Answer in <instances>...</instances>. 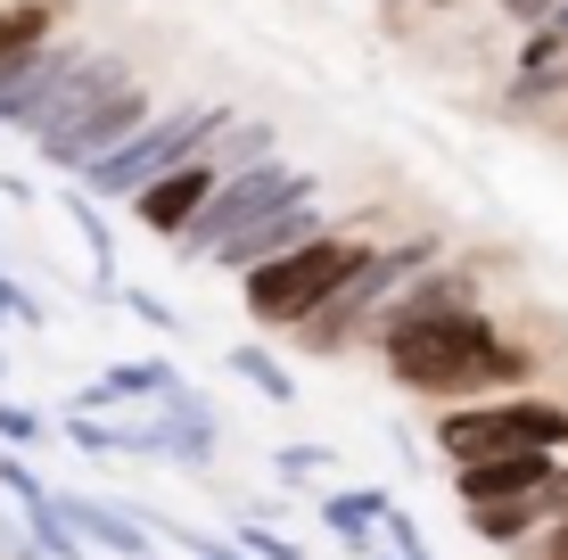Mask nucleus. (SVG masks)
I'll use <instances>...</instances> for the list:
<instances>
[{
	"instance_id": "26",
	"label": "nucleus",
	"mask_w": 568,
	"mask_h": 560,
	"mask_svg": "<svg viewBox=\"0 0 568 560\" xmlns=\"http://www.w3.org/2000/svg\"><path fill=\"white\" fill-rule=\"evenodd\" d=\"M115 305H132V314L149 322V330H182V314H173L165 297H149V288H132V281H115Z\"/></svg>"
},
{
	"instance_id": "14",
	"label": "nucleus",
	"mask_w": 568,
	"mask_h": 560,
	"mask_svg": "<svg viewBox=\"0 0 568 560\" xmlns=\"http://www.w3.org/2000/svg\"><path fill=\"white\" fill-rule=\"evenodd\" d=\"M396 503L387 487H338V495H313V528L322 536H338L355 560H371L379 552V511Z\"/></svg>"
},
{
	"instance_id": "4",
	"label": "nucleus",
	"mask_w": 568,
	"mask_h": 560,
	"mask_svg": "<svg viewBox=\"0 0 568 560\" xmlns=\"http://www.w3.org/2000/svg\"><path fill=\"white\" fill-rule=\"evenodd\" d=\"M240 108H223V100H182V108H156L141 132H132L115 157H100L91 173H74L83 182V198H141L149 182H165V173H182V165H199L206 149H214V132L231 124Z\"/></svg>"
},
{
	"instance_id": "1",
	"label": "nucleus",
	"mask_w": 568,
	"mask_h": 560,
	"mask_svg": "<svg viewBox=\"0 0 568 560\" xmlns=\"http://www.w3.org/2000/svg\"><path fill=\"white\" fill-rule=\"evenodd\" d=\"M404 396H428V404H478V396H519L536 379V355L503 330L495 314H445V322H420V330H387L363 346Z\"/></svg>"
},
{
	"instance_id": "18",
	"label": "nucleus",
	"mask_w": 568,
	"mask_h": 560,
	"mask_svg": "<svg viewBox=\"0 0 568 560\" xmlns=\"http://www.w3.org/2000/svg\"><path fill=\"white\" fill-rule=\"evenodd\" d=\"M223 371H231V379H247V388H256L264 404H281V413L297 404V371H288V363L272 355V346H256V338H240V346H231V355H223Z\"/></svg>"
},
{
	"instance_id": "8",
	"label": "nucleus",
	"mask_w": 568,
	"mask_h": 560,
	"mask_svg": "<svg viewBox=\"0 0 568 560\" xmlns=\"http://www.w3.org/2000/svg\"><path fill=\"white\" fill-rule=\"evenodd\" d=\"M486 305V264H462V256H437L428 273H413L396 288V297L379 305V322H371V338L387 330H420V322H445V314H478ZM363 338V346H371Z\"/></svg>"
},
{
	"instance_id": "25",
	"label": "nucleus",
	"mask_w": 568,
	"mask_h": 560,
	"mask_svg": "<svg viewBox=\"0 0 568 560\" xmlns=\"http://www.w3.org/2000/svg\"><path fill=\"white\" fill-rule=\"evenodd\" d=\"M231 544H240L247 560H297V544H288V536H272V528H256V519H240V528H231Z\"/></svg>"
},
{
	"instance_id": "12",
	"label": "nucleus",
	"mask_w": 568,
	"mask_h": 560,
	"mask_svg": "<svg viewBox=\"0 0 568 560\" xmlns=\"http://www.w3.org/2000/svg\"><path fill=\"white\" fill-rule=\"evenodd\" d=\"M214 182H223V173H214L206 157H199V165H182V173H165V182H149L141 198H132V223H141L149 240H165V247H173L190 223H199V206L214 198Z\"/></svg>"
},
{
	"instance_id": "6",
	"label": "nucleus",
	"mask_w": 568,
	"mask_h": 560,
	"mask_svg": "<svg viewBox=\"0 0 568 560\" xmlns=\"http://www.w3.org/2000/svg\"><path fill=\"white\" fill-rule=\"evenodd\" d=\"M305 190H322L305 165H288V157H264V165H240V173H223L214 182V198L199 206V223L173 240V264H206L223 240H240L247 223H264V215H281V206H297Z\"/></svg>"
},
{
	"instance_id": "27",
	"label": "nucleus",
	"mask_w": 568,
	"mask_h": 560,
	"mask_svg": "<svg viewBox=\"0 0 568 560\" xmlns=\"http://www.w3.org/2000/svg\"><path fill=\"white\" fill-rule=\"evenodd\" d=\"M552 495H560V511H568V454H560V470H552Z\"/></svg>"
},
{
	"instance_id": "15",
	"label": "nucleus",
	"mask_w": 568,
	"mask_h": 560,
	"mask_svg": "<svg viewBox=\"0 0 568 560\" xmlns=\"http://www.w3.org/2000/svg\"><path fill=\"white\" fill-rule=\"evenodd\" d=\"M560 519V495L544 487V495H519V503H478V511H462V528L478 536V544H495V552H519L536 528H552Z\"/></svg>"
},
{
	"instance_id": "24",
	"label": "nucleus",
	"mask_w": 568,
	"mask_h": 560,
	"mask_svg": "<svg viewBox=\"0 0 568 560\" xmlns=\"http://www.w3.org/2000/svg\"><path fill=\"white\" fill-rule=\"evenodd\" d=\"M9 322H17V330H42L50 314H42V297H33L17 273H0V330H9Z\"/></svg>"
},
{
	"instance_id": "21",
	"label": "nucleus",
	"mask_w": 568,
	"mask_h": 560,
	"mask_svg": "<svg viewBox=\"0 0 568 560\" xmlns=\"http://www.w3.org/2000/svg\"><path fill=\"white\" fill-rule=\"evenodd\" d=\"M50 413H33V404H17V396H0V446L9 454H33V446H50Z\"/></svg>"
},
{
	"instance_id": "7",
	"label": "nucleus",
	"mask_w": 568,
	"mask_h": 560,
	"mask_svg": "<svg viewBox=\"0 0 568 560\" xmlns=\"http://www.w3.org/2000/svg\"><path fill=\"white\" fill-rule=\"evenodd\" d=\"M149 115H156V100H149V83H141V74H132V83H115L108 100H91L83 115H74V124H58L50 141H33V157H42L50 173H67V182H74V173H91L100 157H115V149H124L132 132L149 124Z\"/></svg>"
},
{
	"instance_id": "19",
	"label": "nucleus",
	"mask_w": 568,
	"mask_h": 560,
	"mask_svg": "<svg viewBox=\"0 0 568 560\" xmlns=\"http://www.w3.org/2000/svg\"><path fill=\"white\" fill-rule=\"evenodd\" d=\"M58 17H67V0H0V58L58 42Z\"/></svg>"
},
{
	"instance_id": "11",
	"label": "nucleus",
	"mask_w": 568,
	"mask_h": 560,
	"mask_svg": "<svg viewBox=\"0 0 568 560\" xmlns=\"http://www.w3.org/2000/svg\"><path fill=\"white\" fill-rule=\"evenodd\" d=\"M50 503H58V519H67L74 536H83V552H115V560H149V552H156V536H149L124 503H108V495L50 487Z\"/></svg>"
},
{
	"instance_id": "20",
	"label": "nucleus",
	"mask_w": 568,
	"mask_h": 560,
	"mask_svg": "<svg viewBox=\"0 0 568 560\" xmlns=\"http://www.w3.org/2000/svg\"><path fill=\"white\" fill-rule=\"evenodd\" d=\"M329 461H338L329 446H313V437H297V446H281V454H272V478L305 495V487H322V470H329Z\"/></svg>"
},
{
	"instance_id": "28",
	"label": "nucleus",
	"mask_w": 568,
	"mask_h": 560,
	"mask_svg": "<svg viewBox=\"0 0 568 560\" xmlns=\"http://www.w3.org/2000/svg\"><path fill=\"white\" fill-rule=\"evenodd\" d=\"M0 388H9V355H0Z\"/></svg>"
},
{
	"instance_id": "2",
	"label": "nucleus",
	"mask_w": 568,
	"mask_h": 560,
	"mask_svg": "<svg viewBox=\"0 0 568 560\" xmlns=\"http://www.w3.org/2000/svg\"><path fill=\"white\" fill-rule=\"evenodd\" d=\"M371 247H379V206H363L355 223H329L322 240L288 247L281 264H264V273H247V281H240L247 322H256V330H281V338H288V330H297V322L313 314V305H322L329 288H338V281L371 256Z\"/></svg>"
},
{
	"instance_id": "29",
	"label": "nucleus",
	"mask_w": 568,
	"mask_h": 560,
	"mask_svg": "<svg viewBox=\"0 0 568 560\" xmlns=\"http://www.w3.org/2000/svg\"><path fill=\"white\" fill-rule=\"evenodd\" d=\"M495 9H503V17H511V9H519V0H495Z\"/></svg>"
},
{
	"instance_id": "5",
	"label": "nucleus",
	"mask_w": 568,
	"mask_h": 560,
	"mask_svg": "<svg viewBox=\"0 0 568 560\" xmlns=\"http://www.w3.org/2000/svg\"><path fill=\"white\" fill-rule=\"evenodd\" d=\"M428 446H437L445 470H462V461H486V454H568V404L560 396H478V404H437V420H428Z\"/></svg>"
},
{
	"instance_id": "16",
	"label": "nucleus",
	"mask_w": 568,
	"mask_h": 560,
	"mask_svg": "<svg viewBox=\"0 0 568 560\" xmlns=\"http://www.w3.org/2000/svg\"><path fill=\"white\" fill-rule=\"evenodd\" d=\"M58 215L83 231V247H91V297H115V231L100 215V198H83V182H67L58 190Z\"/></svg>"
},
{
	"instance_id": "17",
	"label": "nucleus",
	"mask_w": 568,
	"mask_h": 560,
	"mask_svg": "<svg viewBox=\"0 0 568 560\" xmlns=\"http://www.w3.org/2000/svg\"><path fill=\"white\" fill-rule=\"evenodd\" d=\"M264 157H281V124H264V115H231L206 149L214 173H240V165H264Z\"/></svg>"
},
{
	"instance_id": "22",
	"label": "nucleus",
	"mask_w": 568,
	"mask_h": 560,
	"mask_svg": "<svg viewBox=\"0 0 568 560\" xmlns=\"http://www.w3.org/2000/svg\"><path fill=\"white\" fill-rule=\"evenodd\" d=\"M0 495H9L17 511H33V503H50V478L33 470V454H9L0 446Z\"/></svg>"
},
{
	"instance_id": "3",
	"label": "nucleus",
	"mask_w": 568,
	"mask_h": 560,
	"mask_svg": "<svg viewBox=\"0 0 568 560\" xmlns=\"http://www.w3.org/2000/svg\"><path fill=\"white\" fill-rule=\"evenodd\" d=\"M437 256H445V231H404V240H379V247L355 264V273H346V281L297 322V330H288V346H305L313 363H329V355H346V346H363L371 322H379V305L396 297L413 273H428Z\"/></svg>"
},
{
	"instance_id": "23",
	"label": "nucleus",
	"mask_w": 568,
	"mask_h": 560,
	"mask_svg": "<svg viewBox=\"0 0 568 560\" xmlns=\"http://www.w3.org/2000/svg\"><path fill=\"white\" fill-rule=\"evenodd\" d=\"M50 429L67 437L74 454H91V461H115V420H91V413H58Z\"/></svg>"
},
{
	"instance_id": "13",
	"label": "nucleus",
	"mask_w": 568,
	"mask_h": 560,
	"mask_svg": "<svg viewBox=\"0 0 568 560\" xmlns=\"http://www.w3.org/2000/svg\"><path fill=\"white\" fill-rule=\"evenodd\" d=\"M173 363L165 355H124V363H108L100 379H83V388L67 396V413H91V420H108V413H124V404H156L173 388Z\"/></svg>"
},
{
	"instance_id": "9",
	"label": "nucleus",
	"mask_w": 568,
	"mask_h": 560,
	"mask_svg": "<svg viewBox=\"0 0 568 560\" xmlns=\"http://www.w3.org/2000/svg\"><path fill=\"white\" fill-rule=\"evenodd\" d=\"M322 231H329V198H322V190H305L297 206H281V215L247 223L240 240H223V247L206 256V273H231V281H247V273H264V264H281L288 247L322 240Z\"/></svg>"
},
{
	"instance_id": "30",
	"label": "nucleus",
	"mask_w": 568,
	"mask_h": 560,
	"mask_svg": "<svg viewBox=\"0 0 568 560\" xmlns=\"http://www.w3.org/2000/svg\"><path fill=\"white\" fill-rule=\"evenodd\" d=\"M0 273H9V247H0Z\"/></svg>"
},
{
	"instance_id": "10",
	"label": "nucleus",
	"mask_w": 568,
	"mask_h": 560,
	"mask_svg": "<svg viewBox=\"0 0 568 560\" xmlns=\"http://www.w3.org/2000/svg\"><path fill=\"white\" fill-rule=\"evenodd\" d=\"M552 470H560V454L519 446V454H486V461L445 470V487H454L462 511H478V503H519V495H544V487H552Z\"/></svg>"
}]
</instances>
